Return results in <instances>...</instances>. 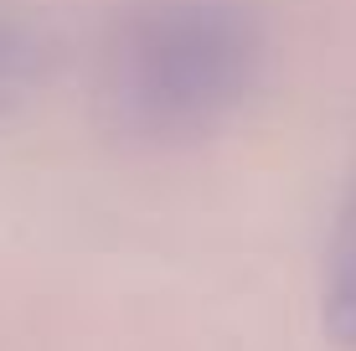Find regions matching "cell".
I'll use <instances>...</instances> for the list:
<instances>
[{"label":"cell","mask_w":356,"mask_h":351,"mask_svg":"<svg viewBox=\"0 0 356 351\" xmlns=\"http://www.w3.org/2000/svg\"><path fill=\"white\" fill-rule=\"evenodd\" d=\"M253 57L238 0H140L108 52V99L140 135H196L248 93Z\"/></svg>","instance_id":"6da1fadb"},{"label":"cell","mask_w":356,"mask_h":351,"mask_svg":"<svg viewBox=\"0 0 356 351\" xmlns=\"http://www.w3.org/2000/svg\"><path fill=\"white\" fill-rule=\"evenodd\" d=\"M36 63V36L10 6H0V104L26 83V72Z\"/></svg>","instance_id":"3957f363"},{"label":"cell","mask_w":356,"mask_h":351,"mask_svg":"<svg viewBox=\"0 0 356 351\" xmlns=\"http://www.w3.org/2000/svg\"><path fill=\"white\" fill-rule=\"evenodd\" d=\"M325 325L341 346L356 351V186L341 217L336 248H330V279H325Z\"/></svg>","instance_id":"7a4b0ae2"}]
</instances>
